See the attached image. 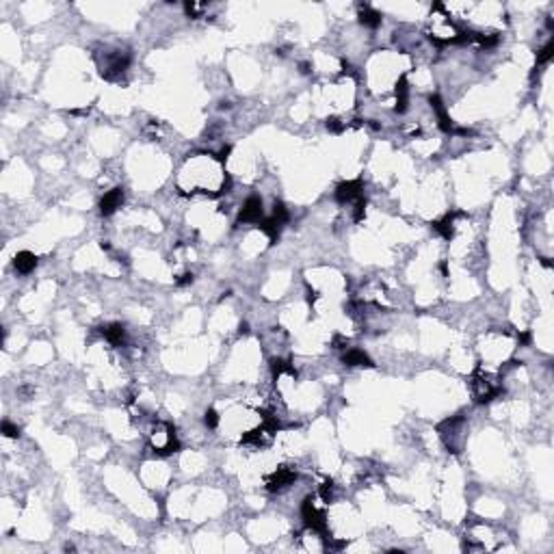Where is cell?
<instances>
[{
    "label": "cell",
    "mask_w": 554,
    "mask_h": 554,
    "mask_svg": "<svg viewBox=\"0 0 554 554\" xmlns=\"http://www.w3.org/2000/svg\"><path fill=\"white\" fill-rule=\"evenodd\" d=\"M301 515L306 520V526L309 530L318 535H327V520H325V513H320L316 507H314V498L308 496L301 504Z\"/></svg>",
    "instance_id": "cell-1"
},
{
    "label": "cell",
    "mask_w": 554,
    "mask_h": 554,
    "mask_svg": "<svg viewBox=\"0 0 554 554\" xmlns=\"http://www.w3.org/2000/svg\"><path fill=\"white\" fill-rule=\"evenodd\" d=\"M260 221H262V199L253 195L243 204L238 213V223H260Z\"/></svg>",
    "instance_id": "cell-2"
},
{
    "label": "cell",
    "mask_w": 554,
    "mask_h": 554,
    "mask_svg": "<svg viewBox=\"0 0 554 554\" xmlns=\"http://www.w3.org/2000/svg\"><path fill=\"white\" fill-rule=\"evenodd\" d=\"M362 191H364V184H362L360 178H357V180H346V182L338 184V188H336V199H338V204L353 202V199L362 197Z\"/></svg>",
    "instance_id": "cell-3"
},
{
    "label": "cell",
    "mask_w": 554,
    "mask_h": 554,
    "mask_svg": "<svg viewBox=\"0 0 554 554\" xmlns=\"http://www.w3.org/2000/svg\"><path fill=\"white\" fill-rule=\"evenodd\" d=\"M297 481V472L292 468H279L275 474H271L267 479V490L269 492H281L284 487L292 485Z\"/></svg>",
    "instance_id": "cell-4"
},
{
    "label": "cell",
    "mask_w": 554,
    "mask_h": 554,
    "mask_svg": "<svg viewBox=\"0 0 554 554\" xmlns=\"http://www.w3.org/2000/svg\"><path fill=\"white\" fill-rule=\"evenodd\" d=\"M123 202V191L122 188H113V191L104 193V197L100 199V213L104 216H111Z\"/></svg>",
    "instance_id": "cell-5"
},
{
    "label": "cell",
    "mask_w": 554,
    "mask_h": 554,
    "mask_svg": "<svg viewBox=\"0 0 554 554\" xmlns=\"http://www.w3.org/2000/svg\"><path fill=\"white\" fill-rule=\"evenodd\" d=\"M429 102H431V108L435 111V115H437V123H439V128H442L444 132H453L455 126H453V122H450V117H448L446 108H444L442 97H439V95H431V97H429Z\"/></svg>",
    "instance_id": "cell-6"
},
{
    "label": "cell",
    "mask_w": 554,
    "mask_h": 554,
    "mask_svg": "<svg viewBox=\"0 0 554 554\" xmlns=\"http://www.w3.org/2000/svg\"><path fill=\"white\" fill-rule=\"evenodd\" d=\"M13 267H15L18 273L29 275L31 271L37 267V256H35V253H31V251H20L18 256H15V260H13Z\"/></svg>",
    "instance_id": "cell-7"
},
{
    "label": "cell",
    "mask_w": 554,
    "mask_h": 554,
    "mask_svg": "<svg viewBox=\"0 0 554 554\" xmlns=\"http://www.w3.org/2000/svg\"><path fill=\"white\" fill-rule=\"evenodd\" d=\"M342 362H344L346 366H368V368L374 366L370 357H368L364 351H360V349H349L344 355H342Z\"/></svg>",
    "instance_id": "cell-8"
},
{
    "label": "cell",
    "mask_w": 554,
    "mask_h": 554,
    "mask_svg": "<svg viewBox=\"0 0 554 554\" xmlns=\"http://www.w3.org/2000/svg\"><path fill=\"white\" fill-rule=\"evenodd\" d=\"M407 102H409V85H407V76L403 74L396 83V113H405Z\"/></svg>",
    "instance_id": "cell-9"
},
{
    "label": "cell",
    "mask_w": 554,
    "mask_h": 554,
    "mask_svg": "<svg viewBox=\"0 0 554 554\" xmlns=\"http://www.w3.org/2000/svg\"><path fill=\"white\" fill-rule=\"evenodd\" d=\"M461 213H446L444 215V219L439 221H433V230L437 232V234H442L446 241H450L453 238V223H455V216H459Z\"/></svg>",
    "instance_id": "cell-10"
},
{
    "label": "cell",
    "mask_w": 554,
    "mask_h": 554,
    "mask_svg": "<svg viewBox=\"0 0 554 554\" xmlns=\"http://www.w3.org/2000/svg\"><path fill=\"white\" fill-rule=\"evenodd\" d=\"M360 22L368 29H377L381 24V13L377 9H372L370 4H362L360 7Z\"/></svg>",
    "instance_id": "cell-11"
},
{
    "label": "cell",
    "mask_w": 554,
    "mask_h": 554,
    "mask_svg": "<svg viewBox=\"0 0 554 554\" xmlns=\"http://www.w3.org/2000/svg\"><path fill=\"white\" fill-rule=\"evenodd\" d=\"M102 334H104V338L111 344H123V340H126V329L119 323H111L106 327H102Z\"/></svg>",
    "instance_id": "cell-12"
},
{
    "label": "cell",
    "mask_w": 554,
    "mask_h": 554,
    "mask_svg": "<svg viewBox=\"0 0 554 554\" xmlns=\"http://www.w3.org/2000/svg\"><path fill=\"white\" fill-rule=\"evenodd\" d=\"M260 230L264 232V234L269 236V241H271V245H273V243H277V238H279V230H281V225L277 223L275 219H264V221H260Z\"/></svg>",
    "instance_id": "cell-13"
},
{
    "label": "cell",
    "mask_w": 554,
    "mask_h": 554,
    "mask_svg": "<svg viewBox=\"0 0 554 554\" xmlns=\"http://www.w3.org/2000/svg\"><path fill=\"white\" fill-rule=\"evenodd\" d=\"M271 368H273V374H277V377H279L281 372H288V374H292V377H297V370L295 368H292V364L290 362H284V360H271Z\"/></svg>",
    "instance_id": "cell-14"
},
{
    "label": "cell",
    "mask_w": 554,
    "mask_h": 554,
    "mask_svg": "<svg viewBox=\"0 0 554 554\" xmlns=\"http://www.w3.org/2000/svg\"><path fill=\"white\" fill-rule=\"evenodd\" d=\"M552 54H554V41H548L546 46L537 52V65H546L552 59Z\"/></svg>",
    "instance_id": "cell-15"
},
{
    "label": "cell",
    "mask_w": 554,
    "mask_h": 554,
    "mask_svg": "<svg viewBox=\"0 0 554 554\" xmlns=\"http://www.w3.org/2000/svg\"><path fill=\"white\" fill-rule=\"evenodd\" d=\"M271 219H275L279 225L288 223V210H286V206L281 204V202H275V206H273V216H271Z\"/></svg>",
    "instance_id": "cell-16"
},
{
    "label": "cell",
    "mask_w": 554,
    "mask_h": 554,
    "mask_svg": "<svg viewBox=\"0 0 554 554\" xmlns=\"http://www.w3.org/2000/svg\"><path fill=\"white\" fill-rule=\"evenodd\" d=\"M459 420H463V418H453V420H446V425L450 427V433H453V437H455V427H457V422H459ZM442 437L446 439V446H448V450H450V453H459V450H457V444H455V442H450L448 433H442Z\"/></svg>",
    "instance_id": "cell-17"
},
{
    "label": "cell",
    "mask_w": 554,
    "mask_h": 554,
    "mask_svg": "<svg viewBox=\"0 0 554 554\" xmlns=\"http://www.w3.org/2000/svg\"><path fill=\"white\" fill-rule=\"evenodd\" d=\"M364 216H366V199L360 197V199H355V213H353V219L364 221Z\"/></svg>",
    "instance_id": "cell-18"
},
{
    "label": "cell",
    "mask_w": 554,
    "mask_h": 554,
    "mask_svg": "<svg viewBox=\"0 0 554 554\" xmlns=\"http://www.w3.org/2000/svg\"><path fill=\"white\" fill-rule=\"evenodd\" d=\"M204 422H206V427H208V429H216V425H219V414H216L215 409H206Z\"/></svg>",
    "instance_id": "cell-19"
},
{
    "label": "cell",
    "mask_w": 554,
    "mask_h": 554,
    "mask_svg": "<svg viewBox=\"0 0 554 554\" xmlns=\"http://www.w3.org/2000/svg\"><path fill=\"white\" fill-rule=\"evenodd\" d=\"M2 433H4V437H9V439L20 437V429L15 427V425H11L9 420H4V422H2Z\"/></svg>",
    "instance_id": "cell-20"
},
{
    "label": "cell",
    "mask_w": 554,
    "mask_h": 554,
    "mask_svg": "<svg viewBox=\"0 0 554 554\" xmlns=\"http://www.w3.org/2000/svg\"><path fill=\"white\" fill-rule=\"evenodd\" d=\"M331 492H334V483H331V481H325L323 485H320V492H318V493H320V498H323L325 502H329V500H331Z\"/></svg>",
    "instance_id": "cell-21"
},
{
    "label": "cell",
    "mask_w": 554,
    "mask_h": 554,
    "mask_svg": "<svg viewBox=\"0 0 554 554\" xmlns=\"http://www.w3.org/2000/svg\"><path fill=\"white\" fill-rule=\"evenodd\" d=\"M327 130H331V132H336V134H340L342 130H344V123H342L340 119H336V117H329V119H327Z\"/></svg>",
    "instance_id": "cell-22"
},
{
    "label": "cell",
    "mask_w": 554,
    "mask_h": 554,
    "mask_svg": "<svg viewBox=\"0 0 554 554\" xmlns=\"http://www.w3.org/2000/svg\"><path fill=\"white\" fill-rule=\"evenodd\" d=\"M184 9H186V13L191 15V18H199V13H202V4H195V2H186L184 4Z\"/></svg>",
    "instance_id": "cell-23"
},
{
    "label": "cell",
    "mask_w": 554,
    "mask_h": 554,
    "mask_svg": "<svg viewBox=\"0 0 554 554\" xmlns=\"http://www.w3.org/2000/svg\"><path fill=\"white\" fill-rule=\"evenodd\" d=\"M193 284V273H184L180 279H178V286H188Z\"/></svg>",
    "instance_id": "cell-24"
},
{
    "label": "cell",
    "mask_w": 554,
    "mask_h": 554,
    "mask_svg": "<svg viewBox=\"0 0 554 554\" xmlns=\"http://www.w3.org/2000/svg\"><path fill=\"white\" fill-rule=\"evenodd\" d=\"M518 340H520V344H528V342H530V336H528V334H520Z\"/></svg>",
    "instance_id": "cell-25"
},
{
    "label": "cell",
    "mask_w": 554,
    "mask_h": 554,
    "mask_svg": "<svg viewBox=\"0 0 554 554\" xmlns=\"http://www.w3.org/2000/svg\"><path fill=\"white\" fill-rule=\"evenodd\" d=\"M439 269H442L444 275H448V264H446V262H442V267H439Z\"/></svg>",
    "instance_id": "cell-26"
},
{
    "label": "cell",
    "mask_w": 554,
    "mask_h": 554,
    "mask_svg": "<svg viewBox=\"0 0 554 554\" xmlns=\"http://www.w3.org/2000/svg\"><path fill=\"white\" fill-rule=\"evenodd\" d=\"M541 264H544V267H552V262L548 258H541Z\"/></svg>",
    "instance_id": "cell-27"
},
{
    "label": "cell",
    "mask_w": 554,
    "mask_h": 554,
    "mask_svg": "<svg viewBox=\"0 0 554 554\" xmlns=\"http://www.w3.org/2000/svg\"><path fill=\"white\" fill-rule=\"evenodd\" d=\"M247 331H249V327H247V323H243V325H241V334H247Z\"/></svg>",
    "instance_id": "cell-28"
}]
</instances>
